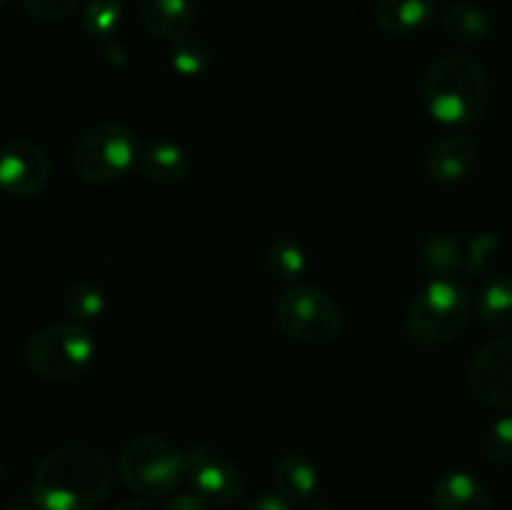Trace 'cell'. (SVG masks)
I'll return each instance as SVG.
<instances>
[{
  "label": "cell",
  "mask_w": 512,
  "mask_h": 510,
  "mask_svg": "<svg viewBox=\"0 0 512 510\" xmlns=\"http://www.w3.org/2000/svg\"><path fill=\"white\" fill-rule=\"evenodd\" d=\"M3 510H33V508H28V505H8V508Z\"/></svg>",
  "instance_id": "cell-30"
},
{
  "label": "cell",
  "mask_w": 512,
  "mask_h": 510,
  "mask_svg": "<svg viewBox=\"0 0 512 510\" xmlns=\"http://www.w3.org/2000/svg\"><path fill=\"white\" fill-rule=\"evenodd\" d=\"M440 23L450 38L465 45L480 43L490 33V18L485 15V10L475 3H465V0L445 5L440 13Z\"/></svg>",
  "instance_id": "cell-18"
},
{
  "label": "cell",
  "mask_w": 512,
  "mask_h": 510,
  "mask_svg": "<svg viewBox=\"0 0 512 510\" xmlns=\"http://www.w3.org/2000/svg\"><path fill=\"white\" fill-rule=\"evenodd\" d=\"M473 315V295L460 280L433 278L415 293L408 308V335L420 345H443L458 338Z\"/></svg>",
  "instance_id": "cell-4"
},
{
  "label": "cell",
  "mask_w": 512,
  "mask_h": 510,
  "mask_svg": "<svg viewBox=\"0 0 512 510\" xmlns=\"http://www.w3.org/2000/svg\"><path fill=\"white\" fill-rule=\"evenodd\" d=\"M468 385L483 405L512 410V335L490 340L475 353L468 368Z\"/></svg>",
  "instance_id": "cell-8"
},
{
  "label": "cell",
  "mask_w": 512,
  "mask_h": 510,
  "mask_svg": "<svg viewBox=\"0 0 512 510\" xmlns=\"http://www.w3.org/2000/svg\"><path fill=\"white\" fill-rule=\"evenodd\" d=\"M188 455V483L210 508H228L243 493L240 470L205 445H193Z\"/></svg>",
  "instance_id": "cell-9"
},
{
  "label": "cell",
  "mask_w": 512,
  "mask_h": 510,
  "mask_svg": "<svg viewBox=\"0 0 512 510\" xmlns=\"http://www.w3.org/2000/svg\"><path fill=\"white\" fill-rule=\"evenodd\" d=\"M483 455L490 463L512 465V413L493 420L480 440Z\"/></svg>",
  "instance_id": "cell-24"
},
{
  "label": "cell",
  "mask_w": 512,
  "mask_h": 510,
  "mask_svg": "<svg viewBox=\"0 0 512 510\" xmlns=\"http://www.w3.org/2000/svg\"><path fill=\"white\" fill-rule=\"evenodd\" d=\"M5 3V0H0V5H3Z\"/></svg>",
  "instance_id": "cell-33"
},
{
  "label": "cell",
  "mask_w": 512,
  "mask_h": 510,
  "mask_svg": "<svg viewBox=\"0 0 512 510\" xmlns=\"http://www.w3.org/2000/svg\"><path fill=\"white\" fill-rule=\"evenodd\" d=\"M435 510H495L490 490L468 470H450L433 488Z\"/></svg>",
  "instance_id": "cell-12"
},
{
  "label": "cell",
  "mask_w": 512,
  "mask_h": 510,
  "mask_svg": "<svg viewBox=\"0 0 512 510\" xmlns=\"http://www.w3.org/2000/svg\"><path fill=\"white\" fill-rule=\"evenodd\" d=\"M435 0H375V20L390 35H413L435 18Z\"/></svg>",
  "instance_id": "cell-16"
},
{
  "label": "cell",
  "mask_w": 512,
  "mask_h": 510,
  "mask_svg": "<svg viewBox=\"0 0 512 510\" xmlns=\"http://www.w3.org/2000/svg\"><path fill=\"white\" fill-rule=\"evenodd\" d=\"M140 140L123 123H98L85 130L73 148V173L88 185H108L138 165Z\"/></svg>",
  "instance_id": "cell-5"
},
{
  "label": "cell",
  "mask_w": 512,
  "mask_h": 510,
  "mask_svg": "<svg viewBox=\"0 0 512 510\" xmlns=\"http://www.w3.org/2000/svg\"><path fill=\"white\" fill-rule=\"evenodd\" d=\"M120 478L138 498H168L188 478V455L163 435H138L120 453Z\"/></svg>",
  "instance_id": "cell-3"
},
{
  "label": "cell",
  "mask_w": 512,
  "mask_h": 510,
  "mask_svg": "<svg viewBox=\"0 0 512 510\" xmlns=\"http://www.w3.org/2000/svg\"><path fill=\"white\" fill-rule=\"evenodd\" d=\"M268 270L280 283L295 285L308 270V253L295 238L280 235L268 248Z\"/></svg>",
  "instance_id": "cell-19"
},
{
  "label": "cell",
  "mask_w": 512,
  "mask_h": 510,
  "mask_svg": "<svg viewBox=\"0 0 512 510\" xmlns=\"http://www.w3.org/2000/svg\"><path fill=\"white\" fill-rule=\"evenodd\" d=\"M478 313L503 335H512V275H493L478 293Z\"/></svg>",
  "instance_id": "cell-17"
},
{
  "label": "cell",
  "mask_w": 512,
  "mask_h": 510,
  "mask_svg": "<svg viewBox=\"0 0 512 510\" xmlns=\"http://www.w3.org/2000/svg\"><path fill=\"white\" fill-rule=\"evenodd\" d=\"M498 245V238L493 233H483L473 240V248L468 253V270L475 273V270H483V260L493 253V248Z\"/></svg>",
  "instance_id": "cell-27"
},
{
  "label": "cell",
  "mask_w": 512,
  "mask_h": 510,
  "mask_svg": "<svg viewBox=\"0 0 512 510\" xmlns=\"http://www.w3.org/2000/svg\"><path fill=\"white\" fill-rule=\"evenodd\" d=\"M478 165V143L468 135L450 133L430 145L425 155V170L435 183H460Z\"/></svg>",
  "instance_id": "cell-11"
},
{
  "label": "cell",
  "mask_w": 512,
  "mask_h": 510,
  "mask_svg": "<svg viewBox=\"0 0 512 510\" xmlns=\"http://www.w3.org/2000/svg\"><path fill=\"white\" fill-rule=\"evenodd\" d=\"M295 505L290 500H285L278 490H263L255 498H250L248 503L240 510H293Z\"/></svg>",
  "instance_id": "cell-26"
},
{
  "label": "cell",
  "mask_w": 512,
  "mask_h": 510,
  "mask_svg": "<svg viewBox=\"0 0 512 510\" xmlns=\"http://www.w3.org/2000/svg\"><path fill=\"white\" fill-rule=\"evenodd\" d=\"M113 510H158V508H153V505H150L148 500L133 498V500H123V503L115 505Z\"/></svg>",
  "instance_id": "cell-29"
},
{
  "label": "cell",
  "mask_w": 512,
  "mask_h": 510,
  "mask_svg": "<svg viewBox=\"0 0 512 510\" xmlns=\"http://www.w3.org/2000/svg\"><path fill=\"white\" fill-rule=\"evenodd\" d=\"M25 10L30 15H35L38 20H48V23H55V20H65L78 10L80 0H23Z\"/></svg>",
  "instance_id": "cell-25"
},
{
  "label": "cell",
  "mask_w": 512,
  "mask_h": 510,
  "mask_svg": "<svg viewBox=\"0 0 512 510\" xmlns=\"http://www.w3.org/2000/svg\"><path fill=\"white\" fill-rule=\"evenodd\" d=\"M490 98L488 73L470 55L450 53L435 60L423 80V100L433 120L448 128H468L485 115Z\"/></svg>",
  "instance_id": "cell-2"
},
{
  "label": "cell",
  "mask_w": 512,
  "mask_h": 510,
  "mask_svg": "<svg viewBox=\"0 0 512 510\" xmlns=\"http://www.w3.org/2000/svg\"><path fill=\"white\" fill-rule=\"evenodd\" d=\"M275 320L285 335L310 345L330 343L343 328V313L333 295L305 283L285 288L275 303Z\"/></svg>",
  "instance_id": "cell-7"
},
{
  "label": "cell",
  "mask_w": 512,
  "mask_h": 510,
  "mask_svg": "<svg viewBox=\"0 0 512 510\" xmlns=\"http://www.w3.org/2000/svg\"><path fill=\"white\" fill-rule=\"evenodd\" d=\"M113 488V468L98 448L68 443L38 463L30 495L40 510H98Z\"/></svg>",
  "instance_id": "cell-1"
},
{
  "label": "cell",
  "mask_w": 512,
  "mask_h": 510,
  "mask_svg": "<svg viewBox=\"0 0 512 510\" xmlns=\"http://www.w3.org/2000/svg\"><path fill=\"white\" fill-rule=\"evenodd\" d=\"M138 168L140 173L145 175L153 183L165 185H178L183 183L185 175L190 170V158L185 153V148L175 140H150L143 150H140L138 158Z\"/></svg>",
  "instance_id": "cell-14"
},
{
  "label": "cell",
  "mask_w": 512,
  "mask_h": 510,
  "mask_svg": "<svg viewBox=\"0 0 512 510\" xmlns=\"http://www.w3.org/2000/svg\"><path fill=\"white\" fill-rule=\"evenodd\" d=\"M170 65L183 78H200L210 68V50L200 38H183L173 43Z\"/></svg>",
  "instance_id": "cell-23"
},
{
  "label": "cell",
  "mask_w": 512,
  "mask_h": 510,
  "mask_svg": "<svg viewBox=\"0 0 512 510\" xmlns=\"http://www.w3.org/2000/svg\"><path fill=\"white\" fill-rule=\"evenodd\" d=\"M423 260L435 278H453L455 270L463 263L460 240L448 233L433 235L423 248Z\"/></svg>",
  "instance_id": "cell-21"
},
{
  "label": "cell",
  "mask_w": 512,
  "mask_h": 510,
  "mask_svg": "<svg viewBox=\"0 0 512 510\" xmlns=\"http://www.w3.org/2000/svg\"><path fill=\"white\" fill-rule=\"evenodd\" d=\"M95 360V340L78 323H55L40 328L25 345V363L38 378L68 383L88 373Z\"/></svg>",
  "instance_id": "cell-6"
},
{
  "label": "cell",
  "mask_w": 512,
  "mask_h": 510,
  "mask_svg": "<svg viewBox=\"0 0 512 510\" xmlns=\"http://www.w3.org/2000/svg\"><path fill=\"white\" fill-rule=\"evenodd\" d=\"M275 490L293 505L308 503L320 485L318 465L303 453H285L273 468Z\"/></svg>",
  "instance_id": "cell-15"
},
{
  "label": "cell",
  "mask_w": 512,
  "mask_h": 510,
  "mask_svg": "<svg viewBox=\"0 0 512 510\" xmlns=\"http://www.w3.org/2000/svg\"><path fill=\"white\" fill-rule=\"evenodd\" d=\"M123 20V0H90L83 15V28L90 38L108 40L118 33Z\"/></svg>",
  "instance_id": "cell-22"
},
{
  "label": "cell",
  "mask_w": 512,
  "mask_h": 510,
  "mask_svg": "<svg viewBox=\"0 0 512 510\" xmlns=\"http://www.w3.org/2000/svg\"><path fill=\"white\" fill-rule=\"evenodd\" d=\"M60 308L68 315L70 323L85 325L90 320H98L100 315L108 308V300H105V293L93 283H73L63 293V300H60Z\"/></svg>",
  "instance_id": "cell-20"
},
{
  "label": "cell",
  "mask_w": 512,
  "mask_h": 510,
  "mask_svg": "<svg viewBox=\"0 0 512 510\" xmlns=\"http://www.w3.org/2000/svg\"><path fill=\"white\" fill-rule=\"evenodd\" d=\"M163 510H210V505L200 498L198 493L188 490V493H178L165 503Z\"/></svg>",
  "instance_id": "cell-28"
},
{
  "label": "cell",
  "mask_w": 512,
  "mask_h": 510,
  "mask_svg": "<svg viewBox=\"0 0 512 510\" xmlns=\"http://www.w3.org/2000/svg\"><path fill=\"white\" fill-rule=\"evenodd\" d=\"M140 18L153 38L178 43V40L188 38L190 28H193L195 3L193 0H143Z\"/></svg>",
  "instance_id": "cell-13"
},
{
  "label": "cell",
  "mask_w": 512,
  "mask_h": 510,
  "mask_svg": "<svg viewBox=\"0 0 512 510\" xmlns=\"http://www.w3.org/2000/svg\"><path fill=\"white\" fill-rule=\"evenodd\" d=\"M305 510H335V508H330V505H310V508Z\"/></svg>",
  "instance_id": "cell-31"
},
{
  "label": "cell",
  "mask_w": 512,
  "mask_h": 510,
  "mask_svg": "<svg viewBox=\"0 0 512 510\" xmlns=\"http://www.w3.org/2000/svg\"><path fill=\"white\" fill-rule=\"evenodd\" d=\"M0 473H3V465H0Z\"/></svg>",
  "instance_id": "cell-32"
},
{
  "label": "cell",
  "mask_w": 512,
  "mask_h": 510,
  "mask_svg": "<svg viewBox=\"0 0 512 510\" xmlns=\"http://www.w3.org/2000/svg\"><path fill=\"white\" fill-rule=\"evenodd\" d=\"M50 180V158L33 140H13L0 150V190L13 198H33Z\"/></svg>",
  "instance_id": "cell-10"
}]
</instances>
